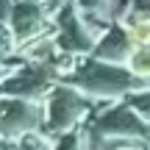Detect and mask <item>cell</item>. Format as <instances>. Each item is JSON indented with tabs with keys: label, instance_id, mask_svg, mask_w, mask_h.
Wrapping results in <instances>:
<instances>
[{
	"label": "cell",
	"instance_id": "6da1fadb",
	"mask_svg": "<svg viewBox=\"0 0 150 150\" xmlns=\"http://www.w3.org/2000/svg\"><path fill=\"white\" fill-rule=\"evenodd\" d=\"M131 42L139 45V47H147L150 45V20L147 17H139L131 28Z\"/></svg>",
	"mask_w": 150,
	"mask_h": 150
},
{
	"label": "cell",
	"instance_id": "7a4b0ae2",
	"mask_svg": "<svg viewBox=\"0 0 150 150\" xmlns=\"http://www.w3.org/2000/svg\"><path fill=\"white\" fill-rule=\"evenodd\" d=\"M131 59H134V61H131V67H134L136 75H150V50H147V47L136 50Z\"/></svg>",
	"mask_w": 150,
	"mask_h": 150
}]
</instances>
